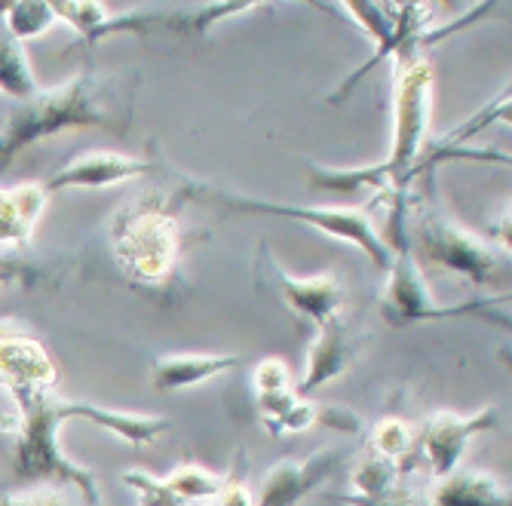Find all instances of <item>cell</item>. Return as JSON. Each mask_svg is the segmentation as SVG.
<instances>
[{"label": "cell", "mask_w": 512, "mask_h": 506, "mask_svg": "<svg viewBox=\"0 0 512 506\" xmlns=\"http://www.w3.org/2000/svg\"><path fill=\"white\" fill-rule=\"evenodd\" d=\"M135 74H114L83 68L71 80L40 89L28 102H19L0 126V172H7L19 154L46 138L74 129L126 132L135 102Z\"/></svg>", "instance_id": "1"}, {"label": "cell", "mask_w": 512, "mask_h": 506, "mask_svg": "<svg viewBox=\"0 0 512 506\" xmlns=\"http://www.w3.org/2000/svg\"><path fill=\"white\" fill-rule=\"evenodd\" d=\"M175 191H148L111 215V255L132 283L169 286L181 264V221Z\"/></svg>", "instance_id": "2"}, {"label": "cell", "mask_w": 512, "mask_h": 506, "mask_svg": "<svg viewBox=\"0 0 512 506\" xmlns=\"http://www.w3.org/2000/svg\"><path fill=\"white\" fill-rule=\"evenodd\" d=\"M181 203H200V206H212L221 212H237V215H270V218H286V221H298L307 224L319 234L341 240L353 249H359L378 270L390 267V243L378 234L375 221L368 215V206H301V203H276V200H264V197H249V194H237L227 188H215V184L206 181H184L175 191Z\"/></svg>", "instance_id": "3"}, {"label": "cell", "mask_w": 512, "mask_h": 506, "mask_svg": "<svg viewBox=\"0 0 512 506\" xmlns=\"http://www.w3.org/2000/svg\"><path fill=\"white\" fill-rule=\"evenodd\" d=\"M19 408V427H16V451H13V482L25 488H68L77 491L83 503L99 506V485L89 470L77 467L74 460L59 445L62 418V399L56 393H37L22 402Z\"/></svg>", "instance_id": "4"}, {"label": "cell", "mask_w": 512, "mask_h": 506, "mask_svg": "<svg viewBox=\"0 0 512 506\" xmlns=\"http://www.w3.org/2000/svg\"><path fill=\"white\" fill-rule=\"evenodd\" d=\"M414 243L421 255L476 286H509V255L451 221L433 197L414 200Z\"/></svg>", "instance_id": "5"}, {"label": "cell", "mask_w": 512, "mask_h": 506, "mask_svg": "<svg viewBox=\"0 0 512 506\" xmlns=\"http://www.w3.org/2000/svg\"><path fill=\"white\" fill-rule=\"evenodd\" d=\"M341 10L371 37L375 53L344 80L338 92H332V102H344L347 92L384 59H396L405 50L421 53L417 43L433 28V10L427 4H344Z\"/></svg>", "instance_id": "6"}, {"label": "cell", "mask_w": 512, "mask_h": 506, "mask_svg": "<svg viewBox=\"0 0 512 506\" xmlns=\"http://www.w3.org/2000/svg\"><path fill=\"white\" fill-rule=\"evenodd\" d=\"M506 298L494 301H473V304H460V307H442L433 298V289L427 283V276L417 264L414 252L408 246L393 249L390 267H387V286L381 295V316L396 329L417 326V322H430V319H451V316H473V313H488L494 304H503Z\"/></svg>", "instance_id": "7"}, {"label": "cell", "mask_w": 512, "mask_h": 506, "mask_svg": "<svg viewBox=\"0 0 512 506\" xmlns=\"http://www.w3.org/2000/svg\"><path fill=\"white\" fill-rule=\"evenodd\" d=\"M255 280L261 289H270L295 316L307 319L313 329L332 316L344 313L347 292L338 273H316V276H292L276 261L267 243H258L255 252Z\"/></svg>", "instance_id": "8"}, {"label": "cell", "mask_w": 512, "mask_h": 506, "mask_svg": "<svg viewBox=\"0 0 512 506\" xmlns=\"http://www.w3.org/2000/svg\"><path fill=\"white\" fill-rule=\"evenodd\" d=\"M261 4H206V7H145V10H126L111 13L108 22L96 31L92 43L105 37L135 34V37H154V34H175V37H200L209 34L215 25L227 19H240L246 13H258Z\"/></svg>", "instance_id": "9"}, {"label": "cell", "mask_w": 512, "mask_h": 506, "mask_svg": "<svg viewBox=\"0 0 512 506\" xmlns=\"http://www.w3.org/2000/svg\"><path fill=\"white\" fill-rule=\"evenodd\" d=\"M497 424V411L485 405L473 414L436 411L414 427V464L427 467L433 479H445L460 470V460L467 454L470 442Z\"/></svg>", "instance_id": "10"}, {"label": "cell", "mask_w": 512, "mask_h": 506, "mask_svg": "<svg viewBox=\"0 0 512 506\" xmlns=\"http://www.w3.org/2000/svg\"><path fill=\"white\" fill-rule=\"evenodd\" d=\"M353 454L350 445H329L301 460H279V464L264 476L255 503L258 506H298L316 488L329 482L344 460Z\"/></svg>", "instance_id": "11"}, {"label": "cell", "mask_w": 512, "mask_h": 506, "mask_svg": "<svg viewBox=\"0 0 512 506\" xmlns=\"http://www.w3.org/2000/svg\"><path fill=\"white\" fill-rule=\"evenodd\" d=\"M362 344H365L362 332L353 326V322L344 313L332 316L329 322H322V326L316 329L313 344H310L304 378L295 387V393L310 399V393H316L319 387H325V384H332L335 378H341L347 368L359 359Z\"/></svg>", "instance_id": "12"}, {"label": "cell", "mask_w": 512, "mask_h": 506, "mask_svg": "<svg viewBox=\"0 0 512 506\" xmlns=\"http://www.w3.org/2000/svg\"><path fill=\"white\" fill-rule=\"evenodd\" d=\"M157 163L138 160L120 151H86L65 163L50 181H43L46 194H62V191H99V188H114V184L142 178L154 172Z\"/></svg>", "instance_id": "13"}, {"label": "cell", "mask_w": 512, "mask_h": 506, "mask_svg": "<svg viewBox=\"0 0 512 506\" xmlns=\"http://www.w3.org/2000/svg\"><path fill=\"white\" fill-rule=\"evenodd\" d=\"M59 372L46 347L28 335H0V387H7L16 402L53 393Z\"/></svg>", "instance_id": "14"}, {"label": "cell", "mask_w": 512, "mask_h": 506, "mask_svg": "<svg viewBox=\"0 0 512 506\" xmlns=\"http://www.w3.org/2000/svg\"><path fill=\"white\" fill-rule=\"evenodd\" d=\"M62 418H80L96 424L108 433H114L117 439L129 442L132 448H148L154 445L172 424L166 418H157V414H135V411H114L96 402H65L62 399Z\"/></svg>", "instance_id": "15"}, {"label": "cell", "mask_w": 512, "mask_h": 506, "mask_svg": "<svg viewBox=\"0 0 512 506\" xmlns=\"http://www.w3.org/2000/svg\"><path fill=\"white\" fill-rule=\"evenodd\" d=\"M243 359L234 353H175L163 356L151 368V381L163 393H178V390H191L197 384H206L230 368H237Z\"/></svg>", "instance_id": "16"}, {"label": "cell", "mask_w": 512, "mask_h": 506, "mask_svg": "<svg viewBox=\"0 0 512 506\" xmlns=\"http://www.w3.org/2000/svg\"><path fill=\"white\" fill-rule=\"evenodd\" d=\"M46 200L50 194L37 181L0 191V249H25L31 243Z\"/></svg>", "instance_id": "17"}, {"label": "cell", "mask_w": 512, "mask_h": 506, "mask_svg": "<svg viewBox=\"0 0 512 506\" xmlns=\"http://www.w3.org/2000/svg\"><path fill=\"white\" fill-rule=\"evenodd\" d=\"M421 506H512L503 485L479 470H454L445 479H433Z\"/></svg>", "instance_id": "18"}, {"label": "cell", "mask_w": 512, "mask_h": 506, "mask_svg": "<svg viewBox=\"0 0 512 506\" xmlns=\"http://www.w3.org/2000/svg\"><path fill=\"white\" fill-rule=\"evenodd\" d=\"M0 92L10 99L28 102L31 96H37L40 86L37 77L31 71L28 53H25V43H19L7 28L0 22Z\"/></svg>", "instance_id": "19"}, {"label": "cell", "mask_w": 512, "mask_h": 506, "mask_svg": "<svg viewBox=\"0 0 512 506\" xmlns=\"http://www.w3.org/2000/svg\"><path fill=\"white\" fill-rule=\"evenodd\" d=\"M368 451H375L399 467V473L408 479V464H414V427L402 418H384L368 433ZM417 467V464H414ZM411 467V470H414Z\"/></svg>", "instance_id": "20"}, {"label": "cell", "mask_w": 512, "mask_h": 506, "mask_svg": "<svg viewBox=\"0 0 512 506\" xmlns=\"http://www.w3.org/2000/svg\"><path fill=\"white\" fill-rule=\"evenodd\" d=\"M0 22H4V28L19 43L43 37L46 31L59 25V19L53 13V4H46V0H19V4H0Z\"/></svg>", "instance_id": "21"}, {"label": "cell", "mask_w": 512, "mask_h": 506, "mask_svg": "<svg viewBox=\"0 0 512 506\" xmlns=\"http://www.w3.org/2000/svg\"><path fill=\"white\" fill-rule=\"evenodd\" d=\"M163 485H166L178 500H184V503H194V500H215L218 491H221V485H224V476L209 473V470H203V467H197V464H181V467H175V470L163 479Z\"/></svg>", "instance_id": "22"}, {"label": "cell", "mask_w": 512, "mask_h": 506, "mask_svg": "<svg viewBox=\"0 0 512 506\" xmlns=\"http://www.w3.org/2000/svg\"><path fill=\"white\" fill-rule=\"evenodd\" d=\"M53 13L59 19V25L65 22L68 28H74L86 43H92L96 31L108 22L111 10L105 4H96V0H65V4H53Z\"/></svg>", "instance_id": "23"}, {"label": "cell", "mask_w": 512, "mask_h": 506, "mask_svg": "<svg viewBox=\"0 0 512 506\" xmlns=\"http://www.w3.org/2000/svg\"><path fill=\"white\" fill-rule=\"evenodd\" d=\"M338 503L344 506H421V494L408 488V479H399L381 491H347V494H338L335 497Z\"/></svg>", "instance_id": "24"}, {"label": "cell", "mask_w": 512, "mask_h": 506, "mask_svg": "<svg viewBox=\"0 0 512 506\" xmlns=\"http://www.w3.org/2000/svg\"><path fill=\"white\" fill-rule=\"evenodd\" d=\"M123 482L135 491V497L142 506H188L163 485V479H157V476H151L145 470H129L123 476Z\"/></svg>", "instance_id": "25"}, {"label": "cell", "mask_w": 512, "mask_h": 506, "mask_svg": "<svg viewBox=\"0 0 512 506\" xmlns=\"http://www.w3.org/2000/svg\"><path fill=\"white\" fill-rule=\"evenodd\" d=\"M215 506H258L255 494L246 485V454L240 451V457L234 460V467L224 476V485L215 497Z\"/></svg>", "instance_id": "26"}, {"label": "cell", "mask_w": 512, "mask_h": 506, "mask_svg": "<svg viewBox=\"0 0 512 506\" xmlns=\"http://www.w3.org/2000/svg\"><path fill=\"white\" fill-rule=\"evenodd\" d=\"M255 390H258V396H264V393H286V390H295V387H292L289 362H286V359H279V356L261 359V362L255 365Z\"/></svg>", "instance_id": "27"}, {"label": "cell", "mask_w": 512, "mask_h": 506, "mask_svg": "<svg viewBox=\"0 0 512 506\" xmlns=\"http://www.w3.org/2000/svg\"><path fill=\"white\" fill-rule=\"evenodd\" d=\"M310 427H316V402L298 396V402H295L273 427H267V433H273V436H286V433H304V430H310Z\"/></svg>", "instance_id": "28"}, {"label": "cell", "mask_w": 512, "mask_h": 506, "mask_svg": "<svg viewBox=\"0 0 512 506\" xmlns=\"http://www.w3.org/2000/svg\"><path fill=\"white\" fill-rule=\"evenodd\" d=\"M316 424L329 427L335 433H344V436H362L365 430L359 414L344 405H316Z\"/></svg>", "instance_id": "29"}, {"label": "cell", "mask_w": 512, "mask_h": 506, "mask_svg": "<svg viewBox=\"0 0 512 506\" xmlns=\"http://www.w3.org/2000/svg\"><path fill=\"white\" fill-rule=\"evenodd\" d=\"M0 506H74L62 488H34V491H10Z\"/></svg>", "instance_id": "30"}, {"label": "cell", "mask_w": 512, "mask_h": 506, "mask_svg": "<svg viewBox=\"0 0 512 506\" xmlns=\"http://www.w3.org/2000/svg\"><path fill=\"white\" fill-rule=\"evenodd\" d=\"M34 276H37V270L25 258L13 255L7 249H0V286H7V283H31Z\"/></svg>", "instance_id": "31"}, {"label": "cell", "mask_w": 512, "mask_h": 506, "mask_svg": "<svg viewBox=\"0 0 512 506\" xmlns=\"http://www.w3.org/2000/svg\"><path fill=\"white\" fill-rule=\"evenodd\" d=\"M16 427H19V418H16V414H10V411L0 408V433H16Z\"/></svg>", "instance_id": "32"}, {"label": "cell", "mask_w": 512, "mask_h": 506, "mask_svg": "<svg viewBox=\"0 0 512 506\" xmlns=\"http://www.w3.org/2000/svg\"><path fill=\"white\" fill-rule=\"evenodd\" d=\"M212 506H215V503H212Z\"/></svg>", "instance_id": "33"}]
</instances>
